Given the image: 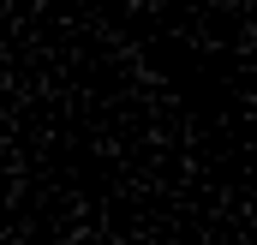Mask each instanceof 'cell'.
<instances>
[]
</instances>
